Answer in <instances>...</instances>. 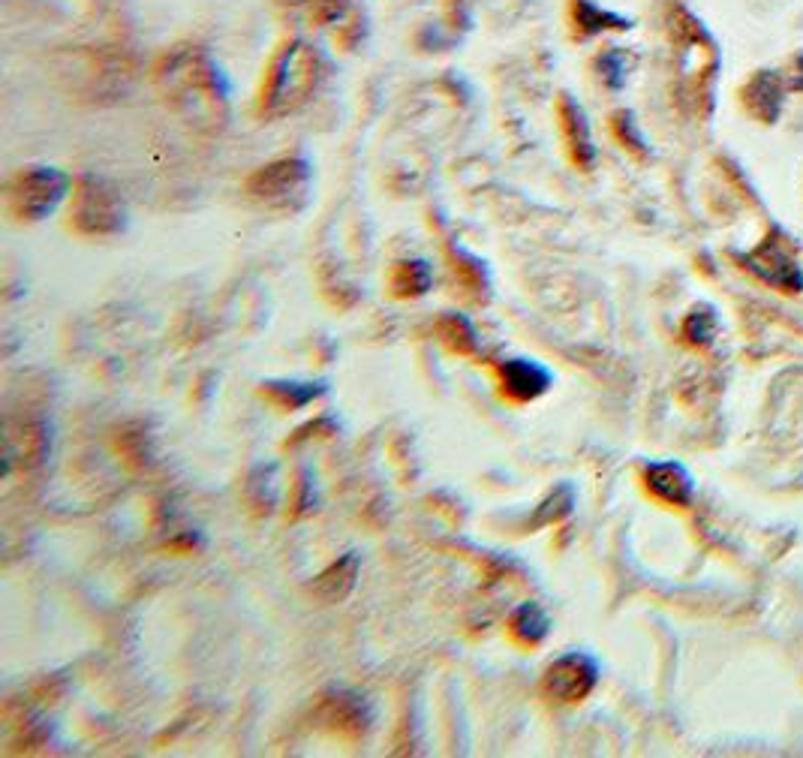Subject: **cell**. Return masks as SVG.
Here are the masks:
<instances>
[{
    "mask_svg": "<svg viewBox=\"0 0 803 758\" xmlns=\"http://www.w3.org/2000/svg\"><path fill=\"white\" fill-rule=\"evenodd\" d=\"M69 227L85 238L121 235L127 229V202L102 175H81L69 196Z\"/></svg>",
    "mask_w": 803,
    "mask_h": 758,
    "instance_id": "cell-4",
    "label": "cell"
},
{
    "mask_svg": "<svg viewBox=\"0 0 803 758\" xmlns=\"http://www.w3.org/2000/svg\"><path fill=\"white\" fill-rule=\"evenodd\" d=\"M244 193L272 215H298L314 199V169L305 157L272 160L250 175Z\"/></svg>",
    "mask_w": 803,
    "mask_h": 758,
    "instance_id": "cell-3",
    "label": "cell"
},
{
    "mask_svg": "<svg viewBox=\"0 0 803 758\" xmlns=\"http://www.w3.org/2000/svg\"><path fill=\"white\" fill-rule=\"evenodd\" d=\"M560 127H563V139H566L572 163L584 172L593 169L596 166V145H593V133H590L587 112L569 94L560 97Z\"/></svg>",
    "mask_w": 803,
    "mask_h": 758,
    "instance_id": "cell-11",
    "label": "cell"
},
{
    "mask_svg": "<svg viewBox=\"0 0 803 758\" xmlns=\"http://www.w3.org/2000/svg\"><path fill=\"white\" fill-rule=\"evenodd\" d=\"M614 127H617V136L626 142V147H635L638 154H647V142H645V136H641L638 124H635L632 112L617 114V118H614Z\"/></svg>",
    "mask_w": 803,
    "mask_h": 758,
    "instance_id": "cell-23",
    "label": "cell"
},
{
    "mask_svg": "<svg viewBox=\"0 0 803 758\" xmlns=\"http://www.w3.org/2000/svg\"><path fill=\"white\" fill-rule=\"evenodd\" d=\"M359 572H362V557L350 551V554H343L340 560H334L329 569H322L317 578H314V584H310V593L317 596L319 602H326V605H338L350 596L355 584H359Z\"/></svg>",
    "mask_w": 803,
    "mask_h": 758,
    "instance_id": "cell-12",
    "label": "cell"
},
{
    "mask_svg": "<svg viewBox=\"0 0 803 758\" xmlns=\"http://www.w3.org/2000/svg\"><path fill=\"white\" fill-rule=\"evenodd\" d=\"M73 196V178L55 166H28L7 184V211L19 223H40Z\"/></svg>",
    "mask_w": 803,
    "mask_h": 758,
    "instance_id": "cell-5",
    "label": "cell"
},
{
    "mask_svg": "<svg viewBox=\"0 0 803 758\" xmlns=\"http://www.w3.org/2000/svg\"><path fill=\"white\" fill-rule=\"evenodd\" d=\"M600 662L584 653V650H572L557 657L551 666L544 668L542 690L548 699L560 704H578L587 699L590 692L600 683Z\"/></svg>",
    "mask_w": 803,
    "mask_h": 758,
    "instance_id": "cell-7",
    "label": "cell"
},
{
    "mask_svg": "<svg viewBox=\"0 0 803 758\" xmlns=\"http://www.w3.org/2000/svg\"><path fill=\"white\" fill-rule=\"evenodd\" d=\"M22 433L28 437V454H36V458H40V454L46 452V433H43V428L36 430L22 428ZM22 458H24V446L22 449H7V470H12V464L22 461ZM40 461H43V458H40Z\"/></svg>",
    "mask_w": 803,
    "mask_h": 758,
    "instance_id": "cell-24",
    "label": "cell"
},
{
    "mask_svg": "<svg viewBox=\"0 0 803 758\" xmlns=\"http://www.w3.org/2000/svg\"><path fill=\"white\" fill-rule=\"evenodd\" d=\"M744 102L761 124H773L782 112V81L773 69H761L744 88Z\"/></svg>",
    "mask_w": 803,
    "mask_h": 758,
    "instance_id": "cell-14",
    "label": "cell"
},
{
    "mask_svg": "<svg viewBox=\"0 0 803 758\" xmlns=\"http://www.w3.org/2000/svg\"><path fill=\"white\" fill-rule=\"evenodd\" d=\"M437 334L440 340L458 355H475L479 352V334H475L473 322L461 314H449L437 322Z\"/></svg>",
    "mask_w": 803,
    "mask_h": 758,
    "instance_id": "cell-17",
    "label": "cell"
},
{
    "mask_svg": "<svg viewBox=\"0 0 803 758\" xmlns=\"http://www.w3.org/2000/svg\"><path fill=\"white\" fill-rule=\"evenodd\" d=\"M716 331H719V319L713 314V307H695L690 317L683 319V338L698 350L711 347Z\"/></svg>",
    "mask_w": 803,
    "mask_h": 758,
    "instance_id": "cell-20",
    "label": "cell"
},
{
    "mask_svg": "<svg viewBox=\"0 0 803 758\" xmlns=\"http://www.w3.org/2000/svg\"><path fill=\"white\" fill-rule=\"evenodd\" d=\"M265 392L280 404V407L301 409L314 404L317 397L326 395V383H295V380H272L265 383Z\"/></svg>",
    "mask_w": 803,
    "mask_h": 758,
    "instance_id": "cell-19",
    "label": "cell"
},
{
    "mask_svg": "<svg viewBox=\"0 0 803 758\" xmlns=\"http://www.w3.org/2000/svg\"><path fill=\"white\" fill-rule=\"evenodd\" d=\"M747 268L782 293H801L803 289L801 265L792 256V250L782 244L780 235H770L768 241H761V248L747 256Z\"/></svg>",
    "mask_w": 803,
    "mask_h": 758,
    "instance_id": "cell-9",
    "label": "cell"
},
{
    "mask_svg": "<svg viewBox=\"0 0 803 758\" xmlns=\"http://www.w3.org/2000/svg\"><path fill=\"white\" fill-rule=\"evenodd\" d=\"M572 15H575V28L584 36L602 34V31H612V28H617V31L629 28V19L614 15V12H608V10H602V7H596L593 0H575Z\"/></svg>",
    "mask_w": 803,
    "mask_h": 758,
    "instance_id": "cell-18",
    "label": "cell"
},
{
    "mask_svg": "<svg viewBox=\"0 0 803 758\" xmlns=\"http://www.w3.org/2000/svg\"><path fill=\"white\" fill-rule=\"evenodd\" d=\"M331 73V61L307 40H286L274 52L265 67V79L260 88V112L268 118H286V114L305 109L314 100L319 88L326 85Z\"/></svg>",
    "mask_w": 803,
    "mask_h": 758,
    "instance_id": "cell-2",
    "label": "cell"
},
{
    "mask_svg": "<svg viewBox=\"0 0 803 758\" xmlns=\"http://www.w3.org/2000/svg\"><path fill=\"white\" fill-rule=\"evenodd\" d=\"M154 85L172 112L199 133H220L229 121V85L202 46H172L154 67Z\"/></svg>",
    "mask_w": 803,
    "mask_h": 758,
    "instance_id": "cell-1",
    "label": "cell"
},
{
    "mask_svg": "<svg viewBox=\"0 0 803 758\" xmlns=\"http://www.w3.org/2000/svg\"><path fill=\"white\" fill-rule=\"evenodd\" d=\"M509 633L515 641L527 647L542 645L548 633H551V617L544 614V608L539 602H524L515 608V614L509 617Z\"/></svg>",
    "mask_w": 803,
    "mask_h": 758,
    "instance_id": "cell-16",
    "label": "cell"
},
{
    "mask_svg": "<svg viewBox=\"0 0 803 758\" xmlns=\"http://www.w3.org/2000/svg\"><path fill=\"white\" fill-rule=\"evenodd\" d=\"M596 73H600V79L605 88H612V91H620L626 79H629V55L620 52V48H608V52H602L596 57Z\"/></svg>",
    "mask_w": 803,
    "mask_h": 758,
    "instance_id": "cell-21",
    "label": "cell"
},
{
    "mask_svg": "<svg viewBox=\"0 0 803 758\" xmlns=\"http://www.w3.org/2000/svg\"><path fill=\"white\" fill-rule=\"evenodd\" d=\"M69 79L73 88L88 94L94 100L100 97H118L127 94L133 85V61L124 52H109V48H88V52H76L73 64H69Z\"/></svg>",
    "mask_w": 803,
    "mask_h": 758,
    "instance_id": "cell-6",
    "label": "cell"
},
{
    "mask_svg": "<svg viewBox=\"0 0 803 758\" xmlns=\"http://www.w3.org/2000/svg\"><path fill=\"white\" fill-rule=\"evenodd\" d=\"M388 286L395 298H421L433 286V268L425 260L397 262L388 274Z\"/></svg>",
    "mask_w": 803,
    "mask_h": 758,
    "instance_id": "cell-15",
    "label": "cell"
},
{
    "mask_svg": "<svg viewBox=\"0 0 803 758\" xmlns=\"http://www.w3.org/2000/svg\"><path fill=\"white\" fill-rule=\"evenodd\" d=\"M647 491L668 506H690L695 485L686 466L674 464V461H662V464H650L645 470Z\"/></svg>",
    "mask_w": 803,
    "mask_h": 758,
    "instance_id": "cell-13",
    "label": "cell"
},
{
    "mask_svg": "<svg viewBox=\"0 0 803 758\" xmlns=\"http://www.w3.org/2000/svg\"><path fill=\"white\" fill-rule=\"evenodd\" d=\"M352 3H355V0H310V3H307V15H310V22L319 24V28H331V24L343 22V19L350 15Z\"/></svg>",
    "mask_w": 803,
    "mask_h": 758,
    "instance_id": "cell-22",
    "label": "cell"
},
{
    "mask_svg": "<svg viewBox=\"0 0 803 758\" xmlns=\"http://www.w3.org/2000/svg\"><path fill=\"white\" fill-rule=\"evenodd\" d=\"M497 374L503 392L520 404L542 397L554 385V374L536 359H506V362L497 364Z\"/></svg>",
    "mask_w": 803,
    "mask_h": 758,
    "instance_id": "cell-10",
    "label": "cell"
},
{
    "mask_svg": "<svg viewBox=\"0 0 803 758\" xmlns=\"http://www.w3.org/2000/svg\"><path fill=\"white\" fill-rule=\"evenodd\" d=\"M317 719L340 737H362L371 732L374 707L359 692L329 690L326 695H319Z\"/></svg>",
    "mask_w": 803,
    "mask_h": 758,
    "instance_id": "cell-8",
    "label": "cell"
},
{
    "mask_svg": "<svg viewBox=\"0 0 803 758\" xmlns=\"http://www.w3.org/2000/svg\"><path fill=\"white\" fill-rule=\"evenodd\" d=\"M798 61H801V64H803V55L798 57ZM794 88H801V91H803V73H801V69H798V81H794Z\"/></svg>",
    "mask_w": 803,
    "mask_h": 758,
    "instance_id": "cell-25",
    "label": "cell"
}]
</instances>
